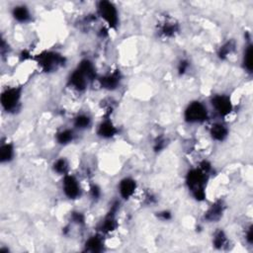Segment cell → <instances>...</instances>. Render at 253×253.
Masks as SVG:
<instances>
[{
    "label": "cell",
    "mask_w": 253,
    "mask_h": 253,
    "mask_svg": "<svg viewBox=\"0 0 253 253\" xmlns=\"http://www.w3.org/2000/svg\"><path fill=\"white\" fill-rule=\"evenodd\" d=\"M98 77L93 61L89 58H83L68 75L66 84L72 90L82 93L85 92L89 84L97 80Z\"/></svg>",
    "instance_id": "cell-1"
},
{
    "label": "cell",
    "mask_w": 253,
    "mask_h": 253,
    "mask_svg": "<svg viewBox=\"0 0 253 253\" xmlns=\"http://www.w3.org/2000/svg\"><path fill=\"white\" fill-rule=\"evenodd\" d=\"M210 175L205 173L198 166L187 171L185 184L192 198L197 202H204L207 198V186Z\"/></svg>",
    "instance_id": "cell-2"
},
{
    "label": "cell",
    "mask_w": 253,
    "mask_h": 253,
    "mask_svg": "<svg viewBox=\"0 0 253 253\" xmlns=\"http://www.w3.org/2000/svg\"><path fill=\"white\" fill-rule=\"evenodd\" d=\"M39 66V68L43 73L56 72L60 68L66 65V57L55 50H43L33 57Z\"/></svg>",
    "instance_id": "cell-3"
},
{
    "label": "cell",
    "mask_w": 253,
    "mask_h": 253,
    "mask_svg": "<svg viewBox=\"0 0 253 253\" xmlns=\"http://www.w3.org/2000/svg\"><path fill=\"white\" fill-rule=\"evenodd\" d=\"M96 16L104 21L109 30H117L120 16L117 6L108 0H101L96 5Z\"/></svg>",
    "instance_id": "cell-4"
},
{
    "label": "cell",
    "mask_w": 253,
    "mask_h": 253,
    "mask_svg": "<svg viewBox=\"0 0 253 253\" xmlns=\"http://www.w3.org/2000/svg\"><path fill=\"white\" fill-rule=\"evenodd\" d=\"M210 118L207 106L200 100H193L188 103L183 112V119L187 124H204Z\"/></svg>",
    "instance_id": "cell-5"
},
{
    "label": "cell",
    "mask_w": 253,
    "mask_h": 253,
    "mask_svg": "<svg viewBox=\"0 0 253 253\" xmlns=\"http://www.w3.org/2000/svg\"><path fill=\"white\" fill-rule=\"evenodd\" d=\"M23 94L22 86H10L5 88L0 96V103L6 113H15L18 110Z\"/></svg>",
    "instance_id": "cell-6"
},
{
    "label": "cell",
    "mask_w": 253,
    "mask_h": 253,
    "mask_svg": "<svg viewBox=\"0 0 253 253\" xmlns=\"http://www.w3.org/2000/svg\"><path fill=\"white\" fill-rule=\"evenodd\" d=\"M210 102L214 113L222 119L228 117L234 108L232 100L227 94H214L211 96Z\"/></svg>",
    "instance_id": "cell-7"
},
{
    "label": "cell",
    "mask_w": 253,
    "mask_h": 253,
    "mask_svg": "<svg viewBox=\"0 0 253 253\" xmlns=\"http://www.w3.org/2000/svg\"><path fill=\"white\" fill-rule=\"evenodd\" d=\"M119 205H120L119 201H115L112 204L109 211L107 212L105 217L99 222V224L97 226V230L99 233L106 235V234L113 233L114 231L117 230V228L119 227V222L117 220L116 214L120 208Z\"/></svg>",
    "instance_id": "cell-8"
},
{
    "label": "cell",
    "mask_w": 253,
    "mask_h": 253,
    "mask_svg": "<svg viewBox=\"0 0 253 253\" xmlns=\"http://www.w3.org/2000/svg\"><path fill=\"white\" fill-rule=\"evenodd\" d=\"M61 189L63 195L69 200H77L82 195V188L79 180L72 174H66L62 176Z\"/></svg>",
    "instance_id": "cell-9"
},
{
    "label": "cell",
    "mask_w": 253,
    "mask_h": 253,
    "mask_svg": "<svg viewBox=\"0 0 253 253\" xmlns=\"http://www.w3.org/2000/svg\"><path fill=\"white\" fill-rule=\"evenodd\" d=\"M122 79H123V76L121 71L119 69H116L102 76H99L97 81L102 89L107 91H115L120 87L122 83Z\"/></svg>",
    "instance_id": "cell-10"
},
{
    "label": "cell",
    "mask_w": 253,
    "mask_h": 253,
    "mask_svg": "<svg viewBox=\"0 0 253 253\" xmlns=\"http://www.w3.org/2000/svg\"><path fill=\"white\" fill-rule=\"evenodd\" d=\"M180 33V25L173 19H164L157 26V34L160 39L171 40L175 39Z\"/></svg>",
    "instance_id": "cell-11"
},
{
    "label": "cell",
    "mask_w": 253,
    "mask_h": 253,
    "mask_svg": "<svg viewBox=\"0 0 253 253\" xmlns=\"http://www.w3.org/2000/svg\"><path fill=\"white\" fill-rule=\"evenodd\" d=\"M119 133V128L111 120V116H105L104 119L97 125L96 134L102 139H111L117 136Z\"/></svg>",
    "instance_id": "cell-12"
},
{
    "label": "cell",
    "mask_w": 253,
    "mask_h": 253,
    "mask_svg": "<svg viewBox=\"0 0 253 253\" xmlns=\"http://www.w3.org/2000/svg\"><path fill=\"white\" fill-rule=\"evenodd\" d=\"M225 204L222 200H216L213 202L204 212V220L207 222H217L225 211Z\"/></svg>",
    "instance_id": "cell-13"
},
{
    "label": "cell",
    "mask_w": 253,
    "mask_h": 253,
    "mask_svg": "<svg viewBox=\"0 0 253 253\" xmlns=\"http://www.w3.org/2000/svg\"><path fill=\"white\" fill-rule=\"evenodd\" d=\"M137 189L136 181L131 177H124L118 184V192L122 200L128 201L133 197Z\"/></svg>",
    "instance_id": "cell-14"
},
{
    "label": "cell",
    "mask_w": 253,
    "mask_h": 253,
    "mask_svg": "<svg viewBox=\"0 0 253 253\" xmlns=\"http://www.w3.org/2000/svg\"><path fill=\"white\" fill-rule=\"evenodd\" d=\"M105 249V241L103 238V234L96 233L90 235L85 243H84V251L91 252V253H99L104 251Z\"/></svg>",
    "instance_id": "cell-15"
},
{
    "label": "cell",
    "mask_w": 253,
    "mask_h": 253,
    "mask_svg": "<svg viewBox=\"0 0 253 253\" xmlns=\"http://www.w3.org/2000/svg\"><path fill=\"white\" fill-rule=\"evenodd\" d=\"M209 133L212 140L217 142H222L227 138L229 134V129L224 123L215 122L210 126Z\"/></svg>",
    "instance_id": "cell-16"
},
{
    "label": "cell",
    "mask_w": 253,
    "mask_h": 253,
    "mask_svg": "<svg viewBox=\"0 0 253 253\" xmlns=\"http://www.w3.org/2000/svg\"><path fill=\"white\" fill-rule=\"evenodd\" d=\"M11 15L13 19L20 24H26L32 20V13L30 9L23 4L14 6L11 11Z\"/></svg>",
    "instance_id": "cell-17"
},
{
    "label": "cell",
    "mask_w": 253,
    "mask_h": 253,
    "mask_svg": "<svg viewBox=\"0 0 253 253\" xmlns=\"http://www.w3.org/2000/svg\"><path fill=\"white\" fill-rule=\"evenodd\" d=\"M241 64L245 72L251 74L253 70V45L250 41L247 42L246 45L244 46L242 58H241Z\"/></svg>",
    "instance_id": "cell-18"
},
{
    "label": "cell",
    "mask_w": 253,
    "mask_h": 253,
    "mask_svg": "<svg viewBox=\"0 0 253 253\" xmlns=\"http://www.w3.org/2000/svg\"><path fill=\"white\" fill-rule=\"evenodd\" d=\"M236 46L237 44L234 40H227L218 47L216 51V56L220 60H225L236 51Z\"/></svg>",
    "instance_id": "cell-19"
},
{
    "label": "cell",
    "mask_w": 253,
    "mask_h": 253,
    "mask_svg": "<svg viewBox=\"0 0 253 253\" xmlns=\"http://www.w3.org/2000/svg\"><path fill=\"white\" fill-rule=\"evenodd\" d=\"M55 141L57 144L65 146L70 144L75 138V132L73 128H62L55 133Z\"/></svg>",
    "instance_id": "cell-20"
},
{
    "label": "cell",
    "mask_w": 253,
    "mask_h": 253,
    "mask_svg": "<svg viewBox=\"0 0 253 253\" xmlns=\"http://www.w3.org/2000/svg\"><path fill=\"white\" fill-rule=\"evenodd\" d=\"M212 246L217 250H223L229 244V239L222 228H217L212 234Z\"/></svg>",
    "instance_id": "cell-21"
},
{
    "label": "cell",
    "mask_w": 253,
    "mask_h": 253,
    "mask_svg": "<svg viewBox=\"0 0 253 253\" xmlns=\"http://www.w3.org/2000/svg\"><path fill=\"white\" fill-rule=\"evenodd\" d=\"M15 146L12 142H2L0 145V162L2 164L9 163L14 159Z\"/></svg>",
    "instance_id": "cell-22"
},
{
    "label": "cell",
    "mask_w": 253,
    "mask_h": 253,
    "mask_svg": "<svg viewBox=\"0 0 253 253\" xmlns=\"http://www.w3.org/2000/svg\"><path fill=\"white\" fill-rule=\"evenodd\" d=\"M73 127L78 130H85L92 126V118L86 113L77 114L72 121Z\"/></svg>",
    "instance_id": "cell-23"
},
{
    "label": "cell",
    "mask_w": 253,
    "mask_h": 253,
    "mask_svg": "<svg viewBox=\"0 0 253 253\" xmlns=\"http://www.w3.org/2000/svg\"><path fill=\"white\" fill-rule=\"evenodd\" d=\"M52 170L54 173L64 176L66 174H69L70 166L69 162L65 157H59L52 163Z\"/></svg>",
    "instance_id": "cell-24"
},
{
    "label": "cell",
    "mask_w": 253,
    "mask_h": 253,
    "mask_svg": "<svg viewBox=\"0 0 253 253\" xmlns=\"http://www.w3.org/2000/svg\"><path fill=\"white\" fill-rule=\"evenodd\" d=\"M70 220L72 223L77 225H84L86 222V217L82 211H73L70 212Z\"/></svg>",
    "instance_id": "cell-25"
},
{
    "label": "cell",
    "mask_w": 253,
    "mask_h": 253,
    "mask_svg": "<svg viewBox=\"0 0 253 253\" xmlns=\"http://www.w3.org/2000/svg\"><path fill=\"white\" fill-rule=\"evenodd\" d=\"M191 67V62L187 58H181L177 64V73L179 76L185 75Z\"/></svg>",
    "instance_id": "cell-26"
},
{
    "label": "cell",
    "mask_w": 253,
    "mask_h": 253,
    "mask_svg": "<svg viewBox=\"0 0 253 253\" xmlns=\"http://www.w3.org/2000/svg\"><path fill=\"white\" fill-rule=\"evenodd\" d=\"M166 145H167V138L163 135H159L153 140L152 148H153V151L160 152L166 147Z\"/></svg>",
    "instance_id": "cell-27"
},
{
    "label": "cell",
    "mask_w": 253,
    "mask_h": 253,
    "mask_svg": "<svg viewBox=\"0 0 253 253\" xmlns=\"http://www.w3.org/2000/svg\"><path fill=\"white\" fill-rule=\"evenodd\" d=\"M89 194L92 200L98 201L102 196V190L97 184H92L89 188Z\"/></svg>",
    "instance_id": "cell-28"
},
{
    "label": "cell",
    "mask_w": 253,
    "mask_h": 253,
    "mask_svg": "<svg viewBox=\"0 0 253 253\" xmlns=\"http://www.w3.org/2000/svg\"><path fill=\"white\" fill-rule=\"evenodd\" d=\"M198 167H199L200 169H202L205 173L209 174V175H211V173L212 172V165H211V163L209 160H207V159H204V160L200 161L199 164H198Z\"/></svg>",
    "instance_id": "cell-29"
},
{
    "label": "cell",
    "mask_w": 253,
    "mask_h": 253,
    "mask_svg": "<svg viewBox=\"0 0 253 253\" xmlns=\"http://www.w3.org/2000/svg\"><path fill=\"white\" fill-rule=\"evenodd\" d=\"M244 238L248 245H252L253 243V226L252 224H249L244 231Z\"/></svg>",
    "instance_id": "cell-30"
},
{
    "label": "cell",
    "mask_w": 253,
    "mask_h": 253,
    "mask_svg": "<svg viewBox=\"0 0 253 253\" xmlns=\"http://www.w3.org/2000/svg\"><path fill=\"white\" fill-rule=\"evenodd\" d=\"M156 216H157V218H159L162 221H168V220H170L172 218V212L170 211L163 210V211H158L156 213Z\"/></svg>",
    "instance_id": "cell-31"
}]
</instances>
